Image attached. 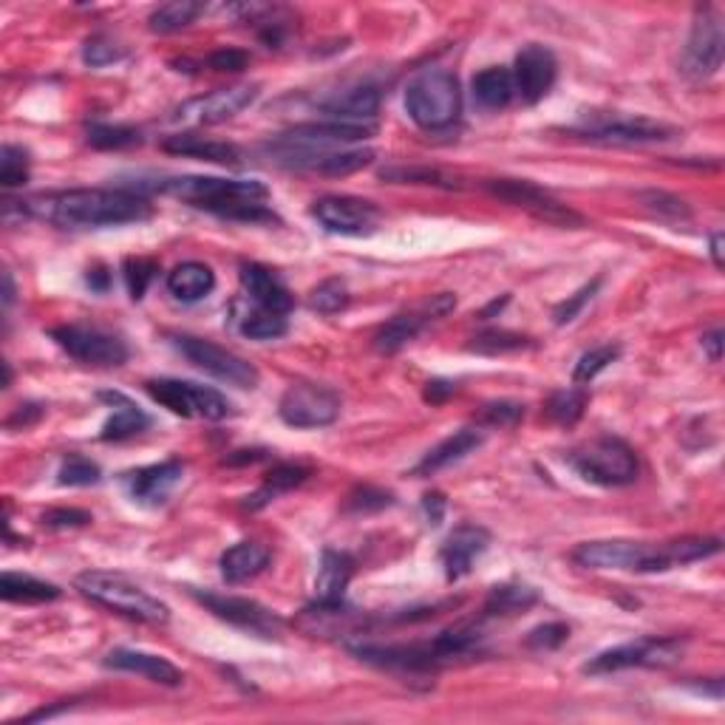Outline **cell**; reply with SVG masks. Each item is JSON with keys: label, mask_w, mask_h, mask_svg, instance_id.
I'll use <instances>...</instances> for the list:
<instances>
[{"label": "cell", "mask_w": 725, "mask_h": 725, "mask_svg": "<svg viewBox=\"0 0 725 725\" xmlns=\"http://www.w3.org/2000/svg\"><path fill=\"white\" fill-rule=\"evenodd\" d=\"M306 476H310V467L281 462V465H275L270 473H266L264 485H261L253 496H246L244 507H250V511H261V507L270 505L272 499H278L281 493H290L292 487L303 485Z\"/></svg>", "instance_id": "obj_32"}, {"label": "cell", "mask_w": 725, "mask_h": 725, "mask_svg": "<svg viewBox=\"0 0 725 725\" xmlns=\"http://www.w3.org/2000/svg\"><path fill=\"white\" fill-rule=\"evenodd\" d=\"M310 306L321 315H334L349 306V290L341 278H329L310 292Z\"/></svg>", "instance_id": "obj_44"}, {"label": "cell", "mask_w": 725, "mask_h": 725, "mask_svg": "<svg viewBox=\"0 0 725 725\" xmlns=\"http://www.w3.org/2000/svg\"><path fill=\"white\" fill-rule=\"evenodd\" d=\"M573 131L593 142H606V145H646V142H668V139L681 137L675 125L630 114H593Z\"/></svg>", "instance_id": "obj_10"}, {"label": "cell", "mask_w": 725, "mask_h": 725, "mask_svg": "<svg viewBox=\"0 0 725 725\" xmlns=\"http://www.w3.org/2000/svg\"><path fill=\"white\" fill-rule=\"evenodd\" d=\"M159 264L153 259H128L125 261V284L128 292H131L133 301H142L148 292V286L153 284L157 278Z\"/></svg>", "instance_id": "obj_46"}, {"label": "cell", "mask_w": 725, "mask_h": 725, "mask_svg": "<svg viewBox=\"0 0 725 725\" xmlns=\"http://www.w3.org/2000/svg\"><path fill=\"white\" fill-rule=\"evenodd\" d=\"M703 349H706L712 363H719V358H723V329H714V332L703 334Z\"/></svg>", "instance_id": "obj_57"}, {"label": "cell", "mask_w": 725, "mask_h": 725, "mask_svg": "<svg viewBox=\"0 0 725 725\" xmlns=\"http://www.w3.org/2000/svg\"><path fill=\"white\" fill-rule=\"evenodd\" d=\"M145 389L159 405H164V409L179 416H188V420H210V423H219V420H228V416L235 414L233 403L221 392L210 389V385L159 377L148 380Z\"/></svg>", "instance_id": "obj_7"}, {"label": "cell", "mask_w": 725, "mask_h": 725, "mask_svg": "<svg viewBox=\"0 0 725 725\" xmlns=\"http://www.w3.org/2000/svg\"><path fill=\"white\" fill-rule=\"evenodd\" d=\"M392 505H394L392 493L380 491V487H372V485L354 487L346 499V511H352V513H374V511H383V507H392Z\"/></svg>", "instance_id": "obj_47"}, {"label": "cell", "mask_w": 725, "mask_h": 725, "mask_svg": "<svg viewBox=\"0 0 725 725\" xmlns=\"http://www.w3.org/2000/svg\"><path fill=\"white\" fill-rule=\"evenodd\" d=\"M723 46H725V32H723V18L714 7L697 9V18L692 23V32H688L686 46H683V58H681V71L683 77L694 82H703L708 77H714L723 66Z\"/></svg>", "instance_id": "obj_11"}, {"label": "cell", "mask_w": 725, "mask_h": 725, "mask_svg": "<svg viewBox=\"0 0 725 725\" xmlns=\"http://www.w3.org/2000/svg\"><path fill=\"white\" fill-rule=\"evenodd\" d=\"M621 358V346L618 343H604V346H595L590 352H584L578 358L573 369V380L575 383H593L604 369H610L615 360Z\"/></svg>", "instance_id": "obj_40"}, {"label": "cell", "mask_w": 725, "mask_h": 725, "mask_svg": "<svg viewBox=\"0 0 725 725\" xmlns=\"http://www.w3.org/2000/svg\"><path fill=\"white\" fill-rule=\"evenodd\" d=\"M321 111L332 122L369 125V120H374L380 111V91L374 85H354V89L338 91L321 102Z\"/></svg>", "instance_id": "obj_23"}, {"label": "cell", "mask_w": 725, "mask_h": 725, "mask_svg": "<svg viewBox=\"0 0 725 725\" xmlns=\"http://www.w3.org/2000/svg\"><path fill=\"white\" fill-rule=\"evenodd\" d=\"M173 346L184 354L202 372L213 374L221 383H230L235 389H250L261 383L259 369L244 360L241 354L230 352V349L219 346V343L208 341V338H193V334H173Z\"/></svg>", "instance_id": "obj_9"}, {"label": "cell", "mask_w": 725, "mask_h": 725, "mask_svg": "<svg viewBox=\"0 0 725 725\" xmlns=\"http://www.w3.org/2000/svg\"><path fill=\"white\" fill-rule=\"evenodd\" d=\"M587 403L590 394L584 392V389H562V392L550 394L547 405H544V414H547L555 425L573 429L581 416H584Z\"/></svg>", "instance_id": "obj_38"}, {"label": "cell", "mask_w": 725, "mask_h": 725, "mask_svg": "<svg viewBox=\"0 0 725 725\" xmlns=\"http://www.w3.org/2000/svg\"><path fill=\"white\" fill-rule=\"evenodd\" d=\"M686 641L681 637H637L630 644L612 646L584 666V675H612L624 668H663L681 661Z\"/></svg>", "instance_id": "obj_8"}, {"label": "cell", "mask_w": 725, "mask_h": 725, "mask_svg": "<svg viewBox=\"0 0 725 725\" xmlns=\"http://www.w3.org/2000/svg\"><path fill=\"white\" fill-rule=\"evenodd\" d=\"M162 151L177 153V157H193L204 159V162L215 164H239L241 151L230 142H219V139H204L199 133H173L162 142Z\"/></svg>", "instance_id": "obj_27"}, {"label": "cell", "mask_w": 725, "mask_h": 725, "mask_svg": "<svg viewBox=\"0 0 725 725\" xmlns=\"http://www.w3.org/2000/svg\"><path fill=\"white\" fill-rule=\"evenodd\" d=\"M380 179L394 184H434V188L445 190L462 188L460 177H454V173L449 171H440V168H429V164H389V168L380 171Z\"/></svg>", "instance_id": "obj_34"}, {"label": "cell", "mask_w": 725, "mask_h": 725, "mask_svg": "<svg viewBox=\"0 0 725 725\" xmlns=\"http://www.w3.org/2000/svg\"><path fill=\"white\" fill-rule=\"evenodd\" d=\"M513 82H516V94L522 102L536 105L553 89L555 77H558V60L553 51L542 43H527L516 54V69L511 71Z\"/></svg>", "instance_id": "obj_18"}, {"label": "cell", "mask_w": 725, "mask_h": 725, "mask_svg": "<svg viewBox=\"0 0 725 725\" xmlns=\"http://www.w3.org/2000/svg\"><path fill=\"white\" fill-rule=\"evenodd\" d=\"M719 553V538H675V542L646 544L626 538L584 542L573 550V562L587 570H632V573H666L683 564L703 562Z\"/></svg>", "instance_id": "obj_2"}, {"label": "cell", "mask_w": 725, "mask_h": 725, "mask_svg": "<svg viewBox=\"0 0 725 725\" xmlns=\"http://www.w3.org/2000/svg\"><path fill=\"white\" fill-rule=\"evenodd\" d=\"M598 290H601V278H595L593 284L581 286V290L575 292V295H570L567 301L558 303V306H555V312H553L555 323H558V326H564V323H573L575 318H578V312L584 310V306H587L590 301H593L595 292H598Z\"/></svg>", "instance_id": "obj_49"}, {"label": "cell", "mask_w": 725, "mask_h": 725, "mask_svg": "<svg viewBox=\"0 0 725 725\" xmlns=\"http://www.w3.org/2000/svg\"><path fill=\"white\" fill-rule=\"evenodd\" d=\"M77 590L82 595H89L97 604L108 606V610L120 612L125 618L139 621V624L164 626L171 621V610L151 593L133 584L128 575L108 573V570H89V573L77 575Z\"/></svg>", "instance_id": "obj_4"}, {"label": "cell", "mask_w": 725, "mask_h": 725, "mask_svg": "<svg viewBox=\"0 0 725 725\" xmlns=\"http://www.w3.org/2000/svg\"><path fill=\"white\" fill-rule=\"evenodd\" d=\"M723 246H725L723 233H714L712 235V259H714V266H717V270H723Z\"/></svg>", "instance_id": "obj_59"}, {"label": "cell", "mask_w": 725, "mask_h": 725, "mask_svg": "<svg viewBox=\"0 0 725 725\" xmlns=\"http://www.w3.org/2000/svg\"><path fill=\"white\" fill-rule=\"evenodd\" d=\"M272 553L266 544L261 542H239L233 547H228L221 553V578L228 584H244V581L255 578L259 573H264L270 564Z\"/></svg>", "instance_id": "obj_26"}, {"label": "cell", "mask_w": 725, "mask_h": 725, "mask_svg": "<svg viewBox=\"0 0 725 725\" xmlns=\"http://www.w3.org/2000/svg\"><path fill=\"white\" fill-rule=\"evenodd\" d=\"M105 666L117 668V672H133V675L148 677V681L159 683V686L177 688L184 683L182 668H177L171 661H164V657L151 655V652L114 650V652H108Z\"/></svg>", "instance_id": "obj_22"}, {"label": "cell", "mask_w": 725, "mask_h": 725, "mask_svg": "<svg viewBox=\"0 0 725 725\" xmlns=\"http://www.w3.org/2000/svg\"><path fill=\"white\" fill-rule=\"evenodd\" d=\"M184 476V465L179 460H164L157 465L139 467V471L125 473V491L137 505L157 507L168 502L173 491L179 487Z\"/></svg>", "instance_id": "obj_19"}, {"label": "cell", "mask_w": 725, "mask_h": 725, "mask_svg": "<svg viewBox=\"0 0 725 725\" xmlns=\"http://www.w3.org/2000/svg\"><path fill=\"white\" fill-rule=\"evenodd\" d=\"M533 346L530 338L516 332H505V329H491V332H482L473 338V343H467L471 352L480 354H507V352H518V349Z\"/></svg>", "instance_id": "obj_41"}, {"label": "cell", "mask_w": 725, "mask_h": 725, "mask_svg": "<svg viewBox=\"0 0 725 725\" xmlns=\"http://www.w3.org/2000/svg\"><path fill=\"white\" fill-rule=\"evenodd\" d=\"M354 575L352 555L341 550H323L321 567L315 575V604L318 606H338L343 604L349 581Z\"/></svg>", "instance_id": "obj_24"}, {"label": "cell", "mask_w": 725, "mask_h": 725, "mask_svg": "<svg viewBox=\"0 0 725 725\" xmlns=\"http://www.w3.org/2000/svg\"><path fill=\"white\" fill-rule=\"evenodd\" d=\"M405 111L425 131H445L462 114L460 82L445 69L416 74L405 89Z\"/></svg>", "instance_id": "obj_5"}, {"label": "cell", "mask_w": 725, "mask_h": 725, "mask_svg": "<svg viewBox=\"0 0 725 725\" xmlns=\"http://www.w3.org/2000/svg\"><path fill=\"white\" fill-rule=\"evenodd\" d=\"M570 637L567 624H544L536 626V630L527 635V646L536 652H553L564 644Z\"/></svg>", "instance_id": "obj_50"}, {"label": "cell", "mask_w": 725, "mask_h": 725, "mask_svg": "<svg viewBox=\"0 0 725 725\" xmlns=\"http://www.w3.org/2000/svg\"><path fill=\"white\" fill-rule=\"evenodd\" d=\"M473 100L476 105L485 108V111H502L513 102L516 97V82H513L511 69H502V66H491V69L480 71L471 82Z\"/></svg>", "instance_id": "obj_30"}, {"label": "cell", "mask_w": 725, "mask_h": 725, "mask_svg": "<svg viewBox=\"0 0 725 725\" xmlns=\"http://www.w3.org/2000/svg\"><path fill=\"white\" fill-rule=\"evenodd\" d=\"M3 303H7V306H12V303H14L12 272H3Z\"/></svg>", "instance_id": "obj_60"}, {"label": "cell", "mask_w": 725, "mask_h": 725, "mask_svg": "<svg viewBox=\"0 0 725 725\" xmlns=\"http://www.w3.org/2000/svg\"><path fill=\"white\" fill-rule=\"evenodd\" d=\"M641 202H644L652 213L668 215V219H688V215H692V210H688V204L683 202V199L672 197V193H663V190H646V193H641Z\"/></svg>", "instance_id": "obj_48"}, {"label": "cell", "mask_w": 725, "mask_h": 725, "mask_svg": "<svg viewBox=\"0 0 725 725\" xmlns=\"http://www.w3.org/2000/svg\"><path fill=\"white\" fill-rule=\"evenodd\" d=\"M567 460L581 480L593 482V485L621 487L637 480L635 451L618 436H598L584 449H575Z\"/></svg>", "instance_id": "obj_6"}, {"label": "cell", "mask_w": 725, "mask_h": 725, "mask_svg": "<svg viewBox=\"0 0 725 725\" xmlns=\"http://www.w3.org/2000/svg\"><path fill=\"white\" fill-rule=\"evenodd\" d=\"M29 182V151L7 142L0 151V184L7 190Z\"/></svg>", "instance_id": "obj_43"}, {"label": "cell", "mask_w": 725, "mask_h": 725, "mask_svg": "<svg viewBox=\"0 0 725 725\" xmlns=\"http://www.w3.org/2000/svg\"><path fill=\"white\" fill-rule=\"evenodd\" d=\"M259 97V85H233V89H215L210 94L193 97L177 108L173 120L182 125H219L233 120L246 105H253Z\"/></svg>", "instance_id": "obj_17"}, {"label": "cell", "mask_w": 725, "mask_h": 725, "mask_svg": "<svg viewBox=\"0 0 725 725\" xmlns=\"http://www.w3.org/2000/svg\"><path fill=\"white\" fill-rule=\"evenodd\" d=\"M100 400L102 403L114 405V414L108 416L105 425H102V434H100L105 442L131 440V436L142 434V431L151 425V416L139 409L137 403H131L128 397H122L120 392H102Z\"/></svg>", "instance_id": "obj_28"}, {"label": "cell", "mask_w": 725, "mask_h": 725, "mask_svg": "<svg viewBox=\"0 0 725 725\" xmlns=\"http://www.w3.org/2000/svg\"><path fill=\"white\" fill-rule=\"evenodd\" d=\"M482 442H485V431L482 429H462L456 431V434L445 436V440H442L440 445H434V449L423 456V462L414 467V476H431V473L442 471V467L465 460L467 454L480 449Z\"/></svg>", "instance_id": "obj_25"}, {"label": "cell", "mask_w": 725, "mask_h": 725, "mask_svg": "<svg viewBox=\"0 0 725 725\" xmlns=\"http://www.w3.org/2000/svg\"><path fill=\"white\" fill-rule=\"evenodd\" d=\"M85 139L97 151H125V148L142 145V131L133 125H108V122H94L85 128Z\"/></svg>", "instance_id": "obj_39"}, {"label": "cell", "mask_w": 725, "mask_h": 725, "mask_svg": "<svg viewBox=\"0 0 725 725\" xmlns=\"http://www.w3.org/2000/svg\"><path fill=\"white\" fill-rule=\"evenodd\" d=\"M536 601L538 595L533 587H524V584H502V587L491 590L485 606H482V615H485V618L518 615V612L530 610Z\"/></svg>", "instance_id": "obj_35"}, {"label": "cell", "mask_w": 725, "mask_h": 725, "mask_svg": "<svg viewBox=\"0 0 725 725\" xmlns=\"http://www.w3.org/2000/svg\"><path fill=\"white\" fill-rule=\"evenodd\" d=\"M429 321H434V318L429 315V310H425V312H409V315L392 318V321L383 323V326H380V332L374 334V346H377L383 354L400 352L405 343H411L416 334L423 332L425 323H429Z\"/></svg>", "instance_id": "obj_33"}, {"label": "cell", "mask_w": 725, "mask_h": 725, "mask_svg": "<svg viewBox=\"0 0 725 725\" xmlns=\"http://www.w3.org/2000/svg\"><path fill=\"white\" fill-rule=\"evenodd\" d=\"M485 188L502 202L516 204V208L527 210L530 215L555 224V228H584V215L570 210L567 204L555 202L547 190L536 188L527 179H491V182H485Z\"/></svg>", "instance_id": "obj_14"}, {"label": "cell", "mask_w": 725, "mask_h": 725, "mask_svg": "<svg viewBox=\"0 0 725 725\" xmlns=\"http://www.w3.org/2000/svg\"><path fill=\"white\" fill-rule=\"evenodd\" d=\"M168 292H171L177 301L182 303H197L204 301L210 292L215 290V272L210 270L202 261H184V264L173 266L168 272V281H164Z\"/></svg>", "instance_id": "obj_29"}, {"label": "cell", "mask_w": 725, "mask_h": 725, "mask_svg": "<svg viewBox=\"0 0 725 725\" xmlns=\"http://www.w3.org/2000/svg\"><path fill=\"white\" fill-rule=\"evenodd\" d=\"M491 547V533L480 524H460V527L445 538L440 550V562L445 567V578L460 581L473 570L476 558Z\"/></svg>", "instance_id": "obj_20"}, {"label": "cell", "mask_w": 725, "mask_h": 725, "mask_svg": "<svg viewBox=\"0 0 725 725\" xmlns=\"http://www.w3.org/2000/svg\"><path fill=\"white\" fill-rule=\"evenodd\" d=\"M341 394L321 383H292L278 403V414L292 429H326L341 416Z\"/></svg>", "instance_id": "obj_13"}, {"label": "cell", "mask_w": 725, "mask_h": 725, "mask_svg": "<svg viewBox=\"0 0 725 725\" xmlns=\"http://www.w3.org/2000/svg\"><path fill=\"white\" fill-rule=\"evenodd\" d=\"M239 275L250 301L264 306V310L278 312V315H290L292 306H295V298L281 284V278L275 272H270L261 264H241Z\"/></svg>", "instance_id": "obj_21"}, {"label": "cell", "mask_w": 725, "mask_h": 725, "mask_svg": "<svg viewBox=\"0 0 725 725\" xmlns=\"http://www.w3.org/2000/svg\"><path fill=\"white\" fill-rule=\"evenodd\" d=\"M190 595L199 601L202 606H208L215 618L228 621L235 630H244L255 637H264V641H272L284 632V618L275 615L272 610H266L264 604L250 598H239V595H215V593H199V590H190Z\"/></svg>", "instance_id": "obj_15"}, {"label": "cell", "mask_w": 725, "mask_h": 725, "mask_svg": "<svg viewBox=\"0 0 725 725\" xmlns=\"http://www.w3.org/2000/svg\"><path fill=\"white\" fill-rule=\"evenodd\" d=\"M102 480V467L97 465V462H91L89 456H80V454H69L63 460V465H60L58 471V482L60 485H69V487H89V485H97V482Z\"/></svg>", "instance_id": "obj_42"}, {"label": "cell", "mask_w": 725, "mask_h": 725, "mask_svg": "<svg viewBox=\"0 0 725 725\" xmlns=\"http://www.w3.org/2000/svg\"><path fill=\"white\" fill-rule=\"evenodd\" d=\"M89 522H91V513L80 511V507H54V511L43 513V524L51 530L85 527Z\"/></svg>", "instance_id": "obj_51"}, {"label": "cell", "mask_w": 725, "mask_h": 725, "mask_svg": "<svg viewBox=\"0 0 725 725\" xmlns=\"http://www.w3.org/2000/svg\"><path fill=\"white\" fill-rule=\"evenodd\" d=\"M239 329L250 341H275V338H284L290 323H286V315H278V312H270L253 303V306L241 310Z\"/></svg>", "instance_id": "obj_37"}, {"label": "cell", "mask_w": 725, "mask_h": 725, "mask_svg": "<svg viewBox=\"0 0 725 725\" xmlns=\"http://www.w3.org/2000/svg\"><path fill=\"white\" fill-rule=\"evenodd\" d=\"M125 58V49H122L117 40H111L108 34H94V38L85 40L82 46V60L91 66V69H105L111 63H120Z\"/></svg>", "instance_id": "obj_45"}, {"label": "cell", "mask_w": 725, "mask_h": 725, "mask_svg": "<svg viewBox=\"0 0 725 725\" xmlns=\"http://www.w3.org/2000/svg\"><path fill=\"white\" fill-rule=\"evenodd\" d=\"M454 389L456 385L449 383V380H434V383L425 385V400H429L431 405H436V403H442L445 397H451V394H454Z\"/></svg>", "instance_id": "obj_56"}, {"label": "cell", "mask_w": 725, "mask_h": 725, "mask_svg": "<svg viewBox=\"0 0 725 725\" xmlns=\"http://www.w3.org/2000/svg\"><path fill=\"white\" fill-rule=\"evenodd\" d=\"M199 14H204V3H199V0H171V3L153 9L148 26L153 34H173L188 29Z\"/></svg>", "instance_id": "obj_36"}, {"label": "cell", "mask_w": 725, "mask_h": 725, "mask_svg": "<svg viewBox=\"0 0 725 725\" xmlns=\"http://www.w3.org/2000/svg\"><path fill=\"white\" fill-rule=\"evenodd\" d=\"M522 416H524V405L507 403V400H502V403L485 405V414H482V420H485L487 425H499V429H511V425H516L518 420H522Z\"/></svg>", "instance_id": "obj_52"}, {"label": "cell", "mask_w": 725, "mask_h": 725, "mask_svg": "<svg viewBox=\"0 0 725 725\" xmlns=\"http://www.w3.org/2000/svg\"><path fill=\"white\" fill-rule=\"evenodd\" d=\"M20 215L46 221L63 230H100L148 221L153 204L142 193L114 188H74L38 193L18 202Z\"/></svg>", "instance_id": "obj_1"}, {"label": "cell", "mask_w": 725, "mask_h": 725, "mask_svg": "<svg viewBox=\"0 0 725 725\" xmlns=\"http://www.w3.org/2000/svg\"><path fill=\"white\" fill-rule=\"evenodd\" d=\"M157 190L193 204L219 219L266 224L275 221L270 210V188L259 179H219V177H177L164 179Z\"/></svg>", "instance_id": "obj_3"}, {"label": "cell", "mask_w": 725, "mask_h": 725, "mask_svg": "<svg viewBox=\"0 0 725 725\" xmlns=\"http://www.w3.org/2000/svg\"><path fill=\"white\" fill-rule=\"evenodd\" d=\"M40 416H43V409L38 403H26L14 409V414L7 420V429H29L32 423H38Z\"/></svg>", "instance_id": "obj_54"}, {"label": "cell", "mask_w": 725, "mask_h": 725, "mask_svg": "<svg viewBox=\"0 0 725 725\" xmlns=\"http://www.w3.org/2000/svg\"><path fill=\"white\" fill-rule=\"evenodd\" d=\"M264 456H266V451H235L233 456H228V460H224V465H246V462L253 465V462L264 460Z\"/></svg>", "instance_id": "obj_58"}, {"label": "cell", "mask_w": 725, "mask_h": 725, "mask_svg": "<svg viewBox=\"0 0 725 725\" xmlns=\"http://www.w3.org/2000/svg\"><path fill=\"white\" fill-rule=\"evenodd\" d=\"M0 595H3V601H12V604H46V601H58L63 590L58 584L34 578V575L3 573L0 575Z\"/></svg>", "instance_id": "obj_31"}, {"label": "cell", "mask_w": 725, "mask_h": 725, "mask_svg": "<svg viewBox=\"0 0 725 725\" xmlns=\"http://www.w3.org/2000/svg\"><path fill=\"white\" fill-rule=\"evenodd\" d=\"M51 338L63 349L69 358L85 366L114 369L128 360V346L122 338L111 332H102L97 326H80V323H66V326L51 329Z\"/></svg>", "instance_id": "obj_12"}, {"label": "cell", "mask_w": 725, "mask_h": 725, "mask_svg": "<svg viewBox=\"0 0 725 725\" xmlns=\"http://www.w3.org/2000/svg\"><path fill=\"white\" fill-rule=\"evenodd\" d=\"M204 63L213 71H244L246 63H250V54L241 49H219Z\"/></svg>", "instance_id": "obj_53"}, {"label": "cell", "mask_w": 725, "mask_h": 725, "mask_svg": "<svg viewBox=\"0 0 725 725\" xmlns=\"http://www.w3.org/2000/svg\"><path fill=\"white\" fill-rule=\"evenodd\" d=\"M312 215L326 233L349 235V239H366L377 233L380 210L377 204L358 197H323L312 204Z\"/></svg>", "instance_id": "obj_16"}, {"label": "cell", "mask_w": 725, "mask_h": 725, "mask_svg": "<svg viewBox=\"0 0 725 725\" xmlns=\"http://www.w3.org/2000/svg\"><path fill=\"white\" fill-rule=\"evenodd\" d=\"M423 511L425 516H429V524H440L442 516H445V499L440 496V493H429V496L423 499Z\"/></svg>", "instance_id": "obj_55"}]
</instances>
